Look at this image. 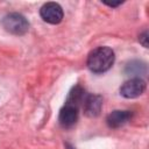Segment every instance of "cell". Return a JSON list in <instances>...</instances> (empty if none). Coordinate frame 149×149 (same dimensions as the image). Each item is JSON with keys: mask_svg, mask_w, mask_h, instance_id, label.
Instances as JSON below:
<instances>
[{"mask_svg": "<svg viewBox=\"0 0 149 149\" xmlns=\"http://www.w3.org/2000/svg\"><path fill=\"white\" fill-rule=\"evenodd\" d=\"M2 27L6 31L13 34V35H23L29 29V22L28 20L20 13H9L7 14L2 21Z\"/></svg>", "mask_w": 149, "mask_h": 149, "instance_id": "cell-2", "label": "cell"}, {"mask_svg": "<svg viewBox=\"0 0 149 149\" xmlns=\"http://www.w3.org/2000/svg\"><path fill=\"white\" fill-rule=\"evenodd\" d=\"M139 41H140V43H141L144 48H148V31H147V30L143 31V33L139 36Z\"/></svg>", "mask_w": 149, "mask_h": 149, "instance_id": "cell-10", "label": "cell"}, {"mask_svg": "<svg viewBox=\"0 0 149 149\" xmlns=\"http://www.w3.org/2000/svg\"><path fill=\"white\" fill-rule=\"evenodd\" d=\"M86 97V93H85V90L80 86V85H76L69 93L68 95V99H66V105H71V106H74L77 108H79V106L83 105V101Z\"/></svg>", "mask_w": 149, "mask_h": 149, "instance_id": "cell-8", "label": "cell"}, {"mask_svg": "<svg viewBox=\"0 0 149 149\" xmlns=\"http://www.w3.org/2000/svg\"><path fill=\"white\" fill-rule=\"evenodd\" d=\"M146 81L142 78H130L120 87V94L127 99H134L143 94L146 91Z\"/></svg>", "mask_w": 149, "mask_h": 149, "instance_id": "cell-3", "label": "cell"}, {"mask_svg": "<svg viewBox=\"0 0 149 149\" xmlns=\"http://www.w3.org/2000/svg\"><path fill=\"white\" fill-rule=\"evenodd\" d=\"M40 15L42 20L50 24H58L62 22L64 13L63 8L57 2H47L40 9Z\"/></svg>", "mask_w": 149, "mask_h": 149, "instance_id": "cell-4", "label": "cell"}, {"mask_svg": "<svg viewBox=\"0 0 149 149\" xmlns=\"http://www.w3.org/2000/svg\"><path fill=\"white\" fill-rule=\"evenodd\" d=\"M105 5H107V6H109V7H116V6H119V5H121V2L119 1V2H104Z\"/></svg>", "mask_w": 149, "mask_h": 149, "instance_id": "cell-11", "label": "cell"}, {"mask_svg": "<svg viewBox=\"0 0 149 149\" xmlns=\"http://www.w3.org/2000/svg\"><path fill=\"white\" fill-rule=\"evenodd\" d=\"M79 108L71 106V105H64V107L61 109L59 115H58V121L59 125L63 128H71L72 126L76 125V122L78 121V116H79Z\"/></svg>", "mask_w": 149, "mask_h": 149, "instance_id": "cell-5", "label": "cell"}, {"mask_svg": "<svg viewBox=\"0 0 149 149\" xmlns=\"http://www.w3.org/2000/svg\"><path fill=\"white\" fill-rule=\"evenodd\" d=\"M125 72L127 74H132V76H136V78H140L141 74H144L147 72V66L143 62L140 61H132L130 63L127 64Z\"/></svg>", "mask_w": 149, "mask_h": 149, "instance_id": "cell-9", "label": "cell"}, {"mask_svg": "<svg viewBox=\"0 0 149 149\" xmlns=\"http://www.w3.org/2000/svg\"><path fill=\"white\" fill-rule=\"evenodd\" d=\"M133 116L132 111H121V109H115L111 112L107 118L106 122L109 128H120L123 125H126Z\"/></svg>", "mask_w": 149, "mask_h": 149, "instance_id": "cell-6", "label": "cell"}, {"mask_svg": "<svg viewBox=\"0 0 149 149\" xmlns=\"http://www.w3.org/2000/svg\"><path fill=\"white\" fill-rule=\"evenodd\" d=\"M114 51L108 47H98L93 49L87 56V68L94 73H102L108 71L114 64Z\"/></svg>", "mask_w": 149, "mask_h": 149, "instance_id": "cell-1", "label": "cell"}, {"mask_svg": "<svg viewBox=\"0 0 149 149\" xmlns=\"http://www.w3.org/2000/svg\"><path fill=\"white\" fill-rule=\"evenodd\" d=\"M81 106L87 116H97L102 107V98L98 94H86Z\"/></svg>", "mask_w": 149, "mask_h": 149, "instance_id": "cell-7", "label": "cell"}]
</instances>
